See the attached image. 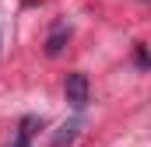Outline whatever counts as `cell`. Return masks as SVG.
<instances>
[{
  "mask_svg": "<svg viewBox=\"0 0 151 147\" xmlns=\"http://www.w3.org/2000/svg\"><path fill=\"white\" fill-rule=\"evenodd\" d=\"M67 39H70L67 21H53V28H49V35H46V53H49V56H60L63 46H67Z\"/></svg>",
  "mask_w": 151,
  "mask_h": 147,
  "instance_id": "7a4b0ae2",
  "label": "cell"
},
{
  "mask_svg": "<svg viewBox=\"0 0 151 147\" xmlns=\"http://www.w3.org/2000/svg\"><path fill=\"white\" fill-rule=\"evenodd\" d=\"M134 60H137V67H141V70H148V49H144V46H137Z\"/></svg>",
  "mask_w": 151,
  "mask_h": 147,
  "instance_id": "3957f363",
  "label": "cell"
},
{
  "mask_svg": "<svg viewBox=\"0 0 151 147\" xmlns=\"http://www.w3.org/2000/svg\"><path fill=\"white\" fill-rule=\"evenodd\" d=\"M63 95H67V102L74 105V109H84L88 105V77L81 70L67 74V81H63Z\"/></svg>",
  "mask_w": 151,
  "mask_h": 147,
  "instance_id": "6da1fadb",
  "label": "cell"
}]
</instances>
